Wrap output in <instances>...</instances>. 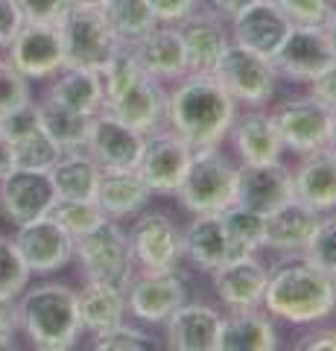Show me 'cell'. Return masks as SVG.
I'll use <instances>...</instances> for the list:
<instances>
[{
	"label": "cell",
	"mask_w": 336,
	"mask_h": 351,
	"mask_svg": "<svg viewBox=\"0 0 336 351\" xmlns=\"http://www.w3.org/2000/svg\"><path fill=\"white\" fill-rule=\"evenodd\" d=\"M237 117V103L214 73H184L167 94V126L190 149L220 147Z\"/></svg>",
	"instance_id": "1"
},
{
	"label": "cell",
	"mask_w": 336,
	"mask_h": 351,
	"mask_svg": "<svg viewBox=\"0 0 336 351\" xmlns=\"http://www.w3.org/2000/svg\"><path fill=\"white\" fill-rule=\"evenodd\" d=\"M260 307L272 319L296 328L324 322L336 311L333 276H328L305 255H289L284 263L269 269Z\"/></svg>",
	"instance_id": "2"
},
{
	"label": "cell",
	"mask_w": 336,
	"mask_h": 351,
	"mask_svg": "<svg viewBox=\"0 0 336 351\" xmlns=\"http://www.w3.org/2000/svg\"><path fill=\"white\" fill-rule=\"evenodd\" d=\"M18 319L21 331L41 351H64L73 348L82 334L77 290L68 284H38L27 287L18 295Z\"/></svg>",
	"instance_id": "3"
},
{
	"label": "cell",
	"mask_w": 336,
	"mask_h": 351,
	"mask_svg": "<svg viewBox=\"0 0 336 351\" xmlns=\"http://www.w3.org/2000/svg\"><path fill=\"white\" fill-rule=\"evenodd\" d=\"M237 167L220 147L193 149L190 167L179 184V202L190 214H220L237 202Z\"/></svg>",
	"instance_id": "4"
},
{
	"label": "cell",
	"mask_w": 336,
	"mask_h": 351,
	"mask_svg": "<svg viewBox=\"0 0 336 351\" xmlns=\"http://www.w3.org/2000/svg\"><path fill=\"white\" fill-rule=\"evenodd\" d=\"M73 258L79 261L85 281H105L123 290L138 272L129 234L120 228L117 219H103L88 234L77 237Z\"/></svg>",
	"instance_id": "5"
},
{
	"label": "cell",
	"mask_w": 336,
	"mask_h": 351,
	"mask_svg": "<svg viewBox=\"0 0 336 351\" xmlns=\"http://www.w3.org/2000/svg\"><path fill=\"white\" fill-rule=\"evenodd\" d=\"M59 38L64 53V68H91L100 71L105 59L117 47L114 32L108 27L100 6H82L70 3L68 12L59 18Z\"/></svg>",
	"instance_id": "6"
},
{
	"label": "cell",
	"mask_w": 336,
	"mask_h": 351,
	"mask_svg": "<svg viewBox=\"0 0 336 351\" xmlns=\"http://www.w3.org/2000/svg\"><path fill=\"white\" fill-rule=\"evenodd\" d=\"M214 76L222 82V88L229 91V97L237 106L260 108L275 97L278 73L272 68V62L234 41L225 47L220 62H216Z\"/></svg>",
	"instance_id": "7"
},
{
	"label": "cell",
	"mask_w": 336,
	"mask_h": 351,
	"mask_svg": "<svg viewBox=\"0 0 336 351\" xmlns=\"http://www.w3.org/2000/svg\"><path fill=\"white\" fill-rule=\"evenodd\" d=\"M269 62H272L278 80L313 82L336 62V50L324 24H292Z\"/></svg>",
	"instance_id": "8"
},
{
	"label": "cell",
	"mask_w": 336,
	"mask_h": 351,
	"mask_svg": "<svg viewBox=\"0 0 336 351\" xmlns=\"http://www.w3.org/2000/svg\"><path fill=\"white\" fill-rule=\"evenodd\" d=\"M190 158H193L190 144H184L170 126H161L144 135V147H140L135 170L140 173V179L149 184L153 193L170 196L179 191L184 173L190 167Z\"/></svg>",
	"instance_id": "9"
},
{
	"label": "cell",
	"mask_w": 336,
	"mask_h": 351,
	"mask_svg": "<svg viewBox=\"0 0 336 351\" xmlns=\"http://www.w3.org/2000/svg\"><path fill=\"white\" fill-rule=\"evenodd\" d=\"M129 243H132L135 267L140 272H164L179 269L184 258L181 252V228L179 223L164 211H146L135 219L132 232H129Z\"/></svg>",
	"instance_id": "10"
},
{
	"label": "cell",
	"mask_w": 336,
	"mask_h": 351,
	"mask_svg": "<svg viewBox=\"0 0 336 351\" xmlns=\"http://www.w3.org/2000/svg\"><path fill=\"white\" fill-rule=\"evenodd\" d=\"M188 302V284L179 269L135 272L126 287V307L135 319L146 325H164L172 311Z\"/></svg>",
	"instance_id": "11"
},
{
	"label": "cell",
	"mask_w": 336,
	"mask_h": 351,
	"mask_svg": "<svg viewBox=\"0 0 336 351\" xmlns=\"http://www.w3.org/2000/svg\"><path fill=\"white\" fill-rule=\"evenodd\" d=\"M272 120L278 126L281 141H284V149L296 152V156H307V152L331 144L333 114L322 103L313 100L310 94L281 103L272 112Z\"/></svg>",
	"instance_id": "12"
},
{
	"label": "cell",
	"mask_w": 336,
	"mask_h": 351,
	"mask_svg": "<svg viewBox=\"0 0 336 351\" xmlns=\"http://www.w3.org/2000/svg\"><path fill=\"white\" fill-rule=\"evenodd\" d=\"M12 240L21 252V258L27 261L32 276H50V272L64 269L73 261V243H77V240L64 232L59 223H53L47 214L18 226Z\"/></svg>",
	"instance_id": "13"
},
{
	"label": "cell",
	"mask_w": 336,
	"mask_h": 351,
	"mask_svg": "<svg viewBox=\"0 0 336 351\" xmlns=\"http://www.w3.org/2000/svg\"><path fill=\"white\" fill-rule=\"evenodd\" d=\"M0 129L12 147V161L21 170H50L59 161L62 149L47 138V132L38 123V106L24 103L6 117H0Z\"/></svg>",
	"instance_id": "14"
},
{
	"label": "cell",
	"mask_w": 336,
	"mask_h": 351,
	"mask_svg": "<svg viewBox=\"0 0 336 351\" xmlns=\"http://www.w3.org/2000/svg\"><path fill=\"white\" fill-rule=\"evenodd\" d=\"M53 202H56V188H53L50 170L15 167L0 179V211L15 226L44 217Z\"/></svg>",
	"instance_id": "15"
},
{
	"label": "cell",
	"mask_w": 336,
	"mask_h": 351,
	"mask_svg": "<svg viewBox=\"0 0 336 351\" xmlns=\"http://www.w3.org/2000/svg\"><path fill=\"white\" fill-rule=\"evenodd\" d=\"M9 62L27 80H50L64 68V53L59 29L50 24H24L9 44Z\"/></svg>",
	"instance_id": "16"
},
{
	"label": "cell",
	"mask_w": 336,
	"mask_h": 351,
	"mask_svg": "<svg viewBox=\"0 0 336 351\" xmlns=\"http://www.w3.org/2000/svg\"><path fill=\"white\" fill-rule=\"evenodd\" d=\"M214 276V290L229 311H248V307L263 304V290L269 269L266 263L257 258V252H246L237 255L229 263H222Z\"/></svg>",
	"instance_id": "17"
},
{
	"label": "cell",
	"mask_w": 336,
	"mask_h": 351,
	"mask_svg": "<svg viewBox=\"0 0 336 351\" xmlns=\"http://www.w3.org/2000/svg\"><path fill=\"white\" fill-rule=\"evenodd\" d=\"M231 41L240 44V47L260 53V56L272 59L275 50L281 47V41L287 38L289 32V18L281 12L272 0H255L246 9H240L231 21Z\"/></svg>",
	"instance_id": "18"
},
{
	"label": "cell",
	"mask_w": 336,
	"mask_h": 351,
	"mask_svg": "<svg viewBox=\"0 0 336 351\" xmlns=\"http://www.w3.org/2000/svg\"><path fill=\"white\" fill-rule=\"evenodd\" d=\"M289 199H296V191H292V170L284 161L237 167V202L240 205L269 214Z\"/></svg>",
	"instance_id": "19"
},
{
	"label": "cell",
	"mask_w": 336,
	"mask_h": 351,
	"mask_svg": "<svg viewBox=\"0 0 336 351\" xmlns=\"http://www.w3.org/2000/svg\"><path fill=\"white\" fill-rule=\"evenodd\" d=\"M105 112H112L120 123L132 126L135 132H140V135H149V132L167 126L164 82L155 80V76H149V73H140L120 97H114V100L105 106Z\"/></svg>",
	"instance_id": "20"
},
{
	"label": "cell",
	"mask_w": 336,
	"mask_h": 351,
	"mask_svg": "<svg viewBox=\"0 0 336 351\" xmlns=\"http://www.w3.org/2000/svg\"><path fill=\"white\" fill-rule=\"evenodd\" d=\"M140 147H144V135L132 126L120 123L112 112H103L91 117V132L85 152L100 164L103 170H129L138 164Z\"/></svg>",
	"instance_id": "21"
},
{
	"label": "cell",
	"mask_w": 336,
	"mask_h": 351,
	"mask_svg": "<svg viewBox=\"0 0 336 351\" xmlns=\"http://www.w3.org/2000/svg\"><path fill=\"white\" fill-rule=\"evenodd\" d=\"M179 32H181V44H184V64L188 73H214L216 62L225 53V47L231 44V32H229V21H220L202 9L179 21Z\"/></svg>",
	"instance_id": "22"
},
{
	"label": "cell",
	"mask_w": 336,
	"mask_h": 351,
	"mask_svg": "<svg viewBox=\"0 0 336 351\" xmlns=\"http://www.w3.org/2000/svg\"><path fill=\"white\" fill-rule=\"evenodd\" d=\"M263 249L281 252V255H305V249L310 246V240L319 228L322 214L301 199H289L278 205L275 211L263 214Z\"/></svg>",
	"instance_id": "23"
},
{
	"label": "cell",
	"mask_w": 336,
	"mask_h": 351,
	"mask_svg": "<svg viewBox=\"0 0 336 351\" xmlns=\"http://www.w3.org/2000/svg\"><path fill=\"white\" fill-rule=\"evenodd\" d=\"M129 47H132L140 71L155 76L161 82H176L188 73L179 24H164V21H158L146 36H140L135 44H129Z\"/></svg>",
	"instance_id": "24"
},
{
	"label": "cell",
	"mask_w": 336,
	"mask_h": 351,
	"mask_svg": "<svg viewBox=\"0 0 336 351\" xmlns=\"http://www.w3.org/2000/svg\"><path fill=\"white\" fill-rule=\"evenodd\" d=\"M229 138L234 152L240 156V164H269L284 156V141L278 135L272 112L263 108H246L243 114H237Z\"/></svg>",
	"instance_id": "25"
},
{
	"label": "cell",
	"mask_w": 336,
	"mask_h": 351,
	"mask_svg": "<svg viewBox=\"0 0 336 351\" xmlns=\"http://www.w3.org/2000/svg\"><path fill=\"white\" fill-rule=\"evenodd\" d=\"M181 252L193 267L202 272H216L222 263H229L240 252L231 246L220 214H193L188 228H181ZM246 255V252H243Z\"/></svg>",
	"instance_id": "26"
},
{
	"label": "cell",
	"mask_w": 336,
	"mask_h": 351,
	"mask_svg": "<svg viewBox=\"0 0 336 351\" xmlns=\"http://www.w3.org/2000/svg\"><path fill=\"white\" fill-rule=\"evenodd\" d=\"M167 325V346L176 351H216L222 313L202 302H184L172 311Z\"/></svg>",
	"instance_id": "27"
},
{
	"label": "cell",
	"mask_w": 336,
	"mask_h": 351,
	"mask_svg": "<svg viewBox=\"0 0 336 351\" xmlns=\"http://www.w3.org/2000/svg\"><path fill=\"white\" fill-rule=\"evenodd\" d=\"M292 191L296 199L316 208L319 214L336 211V149L328 144L301 156L292 170Z\"/></svg>",
	"instance_id": "28"
},
{
	"label": "cell",
	"mask_w": 336,
	"mask_h": 351,
	"mask_svg": "<svg viewBox=\"0 0 336 351\" xmlns=\"http://www.w3.org/2000/svg\"><path fill=\"white\" fill-rule=\"evenodd\" d=\"M94 199L108 219H126L144 211L149 199H153V191H149V184L140 179V173L135 167L103 170Z\"/></svg>",
	"instance_id": "29"
},
{
	"label": "cell",
	"mask_w": 336,
	"mask_h": 351,
	"mask_svg": "<svg viewBox=\"0 0 336 351\" xmlns=\"http://www.w3.org/2000/svg\"><path fill=\"white\" fill-rule=\"evenodd\" d=\"M272 348H278V328L263 307L231 311L229 316H222L216 351H272Z\"/></svg>",
	"instance_id": "30"
},
{
	"label": "cell",
	"mask_w": 336,
	"mask_h": 351,
	"mask_svg": "<svg viewBox=\"0 0 336 351\" xmlns=\"http://www.w3.org/2000/svg\"><path fill=\"white\" fill-rule=\"evenodd\" d=\"M77 311L79 328L85 334L96 337L126 319V290L105 281H85V287L77 293Z\"/></svg>",
	"instance_id": "31"
},
{
	"label": "cell",
	"mask_w": 336,
	"mask_h": 351,
	"mask_svg": "<svg viewBox=\"0 0 336 351\" xmlns=\"http://www.w3.org/2000/svg\"><path fill=\"white\" fill-rule=\"evenodd\" d=\"M47 100L59 103L64 108H73L79 114H100L105 108V91L100 71L91 68H62L56 76H50Z\"/></svg>",
	"instance_id": "32"
},
{
	"label": "cell",
	"mask_w": 336,
	"mask_h": 351,
	"mask_svg": "<svg viewBox=\"0 0 336 351\" xmlns=\"http://www.w3.org/2000/svg\"><path fill=\"white\" fill-rule=\"evenodd\" d=\"M103 167L85 149L62 152L50 167V179L56 188V199H94Z\"/></svg>",
	"instance_id": "33"
},
{
	"label": "cell",
	"mask_w": 336,
	"mask_h": 351,
	"mask_svg": "<svg viewBox=\"0 0 336 351\" xmlns=\"http://www.w3.org/2000/svg\"><path fill=\"white\" fill-rule=\"evenodd\" d=\"M38 106V123L41 129L47 132V138L56 144L62 152H70V149H85L88 144V132H91V117L88 114H79L73 108H64L53 100H41Z\"/></svg>",
	"instance_id": "34"
},
{
	"label": "cell",
	"mask_w": 336,
	"mask_h": 351,
	"mask_svg": "<svg viewBox=\"0 0 336 351\" xmlns=\"http://www.w3.org/2000/svg\"><path fill=\"white\" fill-rule=\"evenodd\" d=\"M100 9L120 44H135L158 24L149 0H103Z\"/></svg>",
	"instance_id": "35"
},
{
	"label": "cell",
	"mask_w": 336,
	"mask_h": 351,
	"mask_svg": "<svg viewBox=\"0 0 336 351\" xmlns=\"http://www.w3.org/2000/svg\"><path fill=\"white\" fill-rule=\"evenodd\" d=\"M220 219L225 226V234H229L231 246L240 252H257L263 249V228H266V219L260 211H252L240 202H234L229 208L220 211Z\"/></svg>",
	"instance_id": "36"
},
{
	"label": "cell",
	"mask_w": 336,
	"mask_h": 351,
	"mask_svg": "<svg viewBox=\"0 0 336 351\" xmlns=\"http://www.w3.org/2000/svg\"><path fill=\"white\" fill-rule=\"evenodd\" d=\"M47 217L53 223H59L73 240L88 234L91 228H96L103 223V219H108L103 214V208L96 205V199H56L50 205Z\"/></svg>",
	"instance_id": "37"
},
{
	"label": "cell",
	"mask_w": 336,
	"mask_h": 351,
	"mask_svg": "<svg viewBox=\"0 0 336 351\" xmlns=\"http://www.w3.org/2000/svg\"><path fill=\"white\" fill-rule=\"evenodd\" d=\"M140 73H144V71H140V64L135 59L132 47H129V44H117V47L112 50V56H108L105 64L100 68L103 91H105V106L112 103L114 97H120Z\"/></svg>",
	"instance_id": "38"
},
{
	"label": "cell",
	"mask_w": 336,
	"mask_h": 351,
	"mask_svg": "<svg viewBox=\"0 0 336 351\" xmlns=\"http://www.w3.org/2000/svg\"><path fill=\"white\" fill-rule=\"evenodd\" d=\"M32 272L12 237L0 234V299H18L29 287Z\"/></svg>",
	"instance_id": "39"
},
{
	"label": "cell",
	"mask_w": 336,
	"mask_h": 351,
	"mask_svg": "<svg viewBox=\"0 0 336 351\" xmlns=\"http://www.w3.org/2000/svg\"><path fill=\"white\" fill-rule=\"evenodd\" d=\"M94 348L96 351H155L158 343H155L153 334L140 331V328H135V325H126V319H123L120 325L96 334Z\"/></svg>",
	"instance_id": "40"
},
{
	"label": "cell",
	"mask_w": 336,
	"mask_h": 351,
	"mask_svg": "<svg viewBox=\"0 0 336 351\" xmlns=\"http://www.w3.org/2000/svg\"><path fill=\"white\" fill-rule=\"evenodd\" d=\"M305 258H310L328 276H336V214L333 211L322 214L316 234H313L310 246L305 249Z\"/></svg>",
	"instance_id": "41"
},
{
	"label": "cell",
	"mask_w": 336,
	"mask_h": 351,
	"mask_svg": "<svg viewBox=\"0 0 336 351\" xmlns=\"http://www.w3.org/2000/svg\"><path fill=\"white\" fill-rule=\"evenodd\" d=\"M32 100L29 80L9 59H0V117Z\"/></svg>",
	"instance_id": "42"
},
{
	"label": "cell",
	"mask_w": 336,
	"mask_h": 351,
	"mask_svg": "<svg viewBox=\"0 0 336 351\" xmlns=\"http://www.w3.org/2000/svg\"><path fill=\"white\" fill-rule=\"evenodd\" d=\"M289 24H324L336 0H272Z\"/></svg>",
	"instance_id": "43"
},
{
	"label": "cell",
	"mask_w": 336,
	"mask_h": 351,
	"mask_svg": "<svg viewBox=\"0 0 336 351\" xmlns=\"http://www.w3.org/2000/svg\"><path fill=\"white\" fill-rule=\"evenodd\" d=\"M21 12H24V24H50L56 27L59 18L68 12L70 0H18Z\"/></svg>",
	"instance_id": "44"
},
{
	"label": "cell",
	"mask_w": 336,
	"mask_h": 351,
	"mask_svg": "<svg viewBox=\"0 0 336 351\" xmlns=\"http://www.w3.org/2000/svg\"><path fill=\"white\" fill-rule=\"evenodd\" d=\"M307 85H310V91H307V94L313 97V100L322 103L331 114H336V62L331 64L328 71H322L316 80L307 82Z\"/></svg>",
	"instance_id": "45"
},
{
	"label": "cell",
	"mask_w": 336,
	"mask_h": 351,
	"mask_svg": "<svg viewBox=\"0 0 336 351\" xmlns=\"http://www.w3.org/2000/svg\"><path fill=\"white\" fill-rule=\"evenodd\" d=\"M21 27H24V12L18 0H0V47H9Z\"/></svg>",
	"instance_id": "46"
},
{
	"label": "cell",
	"mask_w": 336,
	"mask_h": 351,
	"mask_svg": "<svg viewBox=\"0 0 336 351\" xmlns=\"http://www.w3.org/2000/svg\"><path fill=\"white\" fill-rule=\"evenodd\" d=\"M149 6H153L158 21H164V24H179V21H184L193 9H196V0H149Z\"/></svg>",
	"instance_id": "47"
},
{
	"label": "cell",
	"mask_w": 336,
	"mask_h": 351,
	"mask_svg": "<svg viewBox=\"0 0 336 351\" xmlns=\"http://www.w3.org/2000/svg\"><path fill=\"white\" fill-rule=\"evenodd\" d=\"M248 3H255V0H196V9H202V12H208L220 21H231Z\"/></svg>",
	"instance_id": "48"
},
{
	"label": "cell",
	"mask_w": 336,
	"mask_h": 351,
	"mask_svg": "<svg viewBox=\"0 0 336 351\" xmlns=\"http://www.w3.org/2000/svg\"><path fill=\"white\" fill-rule=\"evenodd\" d=\"M21 331L18 299H0V339H15Z\"/></svg>",
	"instance_id": "49"
},
{
	"label": "cell",
	"mask_w": 336,
	"mask_h": 351,
	"mask_svg": "<svg viewBox=\"0 0 336 351\" xmlns=\"http://www.w3.org/2000/svg\"><path fill=\"white\" fill-rule=\"evenodd\" d=\"M301 351H316V348H331L336 351V328H322V331H310L307 337H301V343H296Z\"/></svg>",
	"instance_id": "50"
},
{
	"label": "cell",
	"mask_w": 336,
	"mask_h": 351,
	"mask_svg": "<svg viewBox=\"0 0 336 351\" xmlns=\"http://www.w3.org/2000/svg\"><path fill=\"white\" fill-rule=\"evenodd\" d=\"M15 170V161H12V147H9V138L3 135V129H0V179H3L6 173Z\"/></svg>",
	"instance_id": "51"
},
{
	"label": "cell",
	"mask_w": 336,
	"mask_h": 351,
	"mask_svg": "<svg viewBox=\"0 0 336 351\" xmlns=\"http://www.w3.org/2000/svg\"><path fill=\"white\" fill-rule=\"evenodd\" d=\"M324 29H328V36H331V41H333V50H336V3H333V9H331L328 21H324Z\"/></svg>",
	"instance_id": "52"
},
{
	"label": "cell",
	"mask_w": 336,
	"mask_h": 351,
	"mask_svg": "<svg viewBox=\"0 0 336 351\" xmlns=\"http://www.w3.org/2000/svg\"><path fill=\"white\" fill-rule=\"evenodd\" d=\"M15 348H18L15 339H0V351H15Z\"/></svg>",
	"instance_id": "53"
},
{
	"label": "cell",
	"mask_w": 336,
	"mask_h": 351,
	"mask_svg": "<svg viewBox=\"0 0 336 351\" xmlns=\"http://www.w3.org/2000/svg\"><path fill=\"white\" fill-rule=\"evenodd\" d=\"M70 3H82V6H103V0H70Z\"/></svg>",
	"instance_id": "54"
},
{
	"label": "cell",
	"mask_w": 336,
	"mask_h": 351,
	"mask_svg": "<svg viewBox=\"0 0 336 351\" xmlns=\"http://www.w3.org/2000/svg\"><path fill=\"white\" fill-rule=\"evenodd\" d=\"M331 147L336 149V114H333V126H331Z\"/></svg>",
	"instance_id": "55"
},
{
	"label": "cell",
	"mask_w": 336,
	"mask_h": 351,
	"mask_svg": "<svg viewBox=\"0 0 336 351\" xmlns=\"http://www.w3.org/2000/svg\"><path fill=\"white\" fill-rule=\"evenodd\" d=\"M333 287H336V276H333Z\"/></svg>",
	"instance_id": "56"
}]
</instances>
